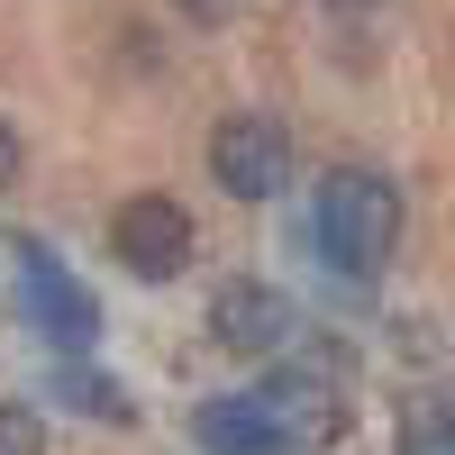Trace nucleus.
<instances>
[{"instance_id": "1", "label": "nucleus", "mask_w": 455, "mask_h": 455, "mask_svg": "<svg viewBox=\"0 0 455 455\" xmlns=\"http://www.w3.org/2000/svg\"><path fill=\"white\" fill-rule=\"evenodd\" d=\"M310 228H319V255L337 274H383L401 246V182L373 164H337V173H319Z\"/></svg>"}, {"instance_id": "2", "label": "nucleus", "mask_w": 455, "mask_h": 455, "mask_svg": "<svg viewBox=\"0 0 455 455\" xmlns=\"http://www.w3.org/2000/svg\"><path fill=\"white\" fill-rule=\"evenodd\" d=\"M264 410H274L283 446H319V437H337V428H347V355H337V347L291 355L274 383H264Z\"/></svg>"}, {"instance_id": "3", "label": "nucleus", "mask_w": 455, "mask_h": 455, "mask_svg": "<svg viewBox=\"0 0 455 455\" xmlns=\"http://www.w3.org/2000/svg\"><path fill=\"white\" fill-rule=\"evenodd\" d=\"M192 246H201V228H192V210L173 192H137L109 219V255H119L137 283H173L182 264H192Z\"/></svg>"}, {"instance_id": "4", "label": "nucleus", "mask_w": 455, "mask_h": 455, "mask_svg": "<svg viewBox=\"0 0 455 455\" xmlns=\"http://www.w3.org/2000/svg\"><path fill=\"white\" fill-rule=\"evenodd\" d=\"M210 182L228 201H274L291 182V137L274 119H255V109H228L210 128Z\"/></svg>"}, {"instance_id": "5", "label": "nucleus", "mask_w": 455, "mask_h": 455, "mask_svg": "<svg viewBox=\"0 0 455 455\" xmlns=\"http://www.w3.org/2000/svg\"><path fill=\"white\" fill-rule=\"evenodd\" d=\"M19 300H28V319L55 337V347H92L100 337V310H92V291L55 264V246H36L19 237Z\"/></svg>"}, {"instance_id": "6", "label": "nucleus", "mask_w": 455, "mask_h": 455, "mask_svg": "<svg viewBox=\"0 0 455 455\" xmlns=\"http://www.w3.org/2000/svg\"><path fill=\"white\" fill-rule=\"evenodd\" d=\"M210 328H219V347H246V355H274L283 337H300L291 300H283L274 283H228L219 310H210Z\"/></svg>"}, {"instance_id": "7", "label": "nucleus", "mask_w": 455, "mask_h": 455, "mask_svg": "<svg viewBox=\"0 0 455 455\" xmlns=\"http://www.w3.org/2000/svg\"><path fill=\"white\" fill-rule=\"evenodd\" d=\"M201 446L210 455H291L264 392H228V401H201Z\"/></svg>"}, {"instance_id": "8", "label": "nucleus", "mask_w": 455, "mask_h": 455, "mask_svg": "<svg viewBox=\"0 0 455 455\" xmlns=\"http://www.w3.org/2000/svg\"><path fill=\"white\" fill-rule=\"evenodd\" d=\"M55 392H64V401H92V419H128V392H119V383H100V373H83V364H64V373H55Z\"/></svg>"}, {"instance_id": "9", "label": "nucleus", "mask_w": 455, "mask_h": 455, "mask_svg": "<svg viewBox=\"0 0 455 455\" xmlns=\"http://www.w3.org/2000/svg\"><path fill=\"white\" fill-rule=\"evenodd\" d=\"M0 455H46V419H36V410H0Z\"/></svg>"}, {"instance_id": "10", "label": "nucleus", "mask_w": 455, "mask_h": 455, "mask_svg": "<svg viewBox=\"0 0 455 455\" xmlns=\"http://www.w3.org/2000/svg\"><path fill=\"white\" fill-rule=\"evenodd\" d=\"M401 455H455V446H446V419H437V401H419V410H410V437H401Z\"/></svg>"}, {"instance_id": "11", "label": "nucleus", "mask_w": 455, "mask_h": 455, "mask_svg": "<svg viewBox=\"0 0 455 455\" xmlns=\"http://www.w3.org/2000/svg\"><path fill=\"white\" fill-rule=\"evenodd\" d=\"M10 182H19V128L0 119V192H10Z\"/></svg>"}]
</instances>
